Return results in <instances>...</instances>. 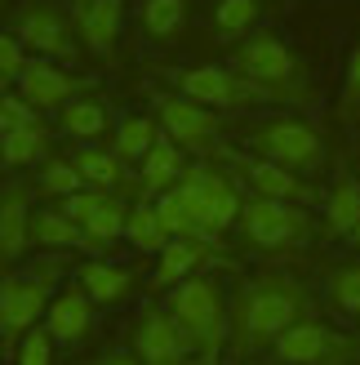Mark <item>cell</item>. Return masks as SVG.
Returning a JSON list of instances; mask_svg holds the SVG:
<instances>
[{
	"mask_svg": "<svg viewBox=\"0 0 360 365\" xmlns=\"http://www.w3.org/2000/svg\"><path fill=\"white\" fill-rule=\"evenodd\" d=\"M76 23L71 18H63L53 5H27L23 9V23H18V41H23L27 49L36 53H45V58L53 63H67V58H76V31H71Z\"/></svg>",
	"mask_w": 360,
	"mask_h": 365,
	"instance_id": "cell-11",
	"label": "cell"
},
{
	"mask_svg": "<svg viewBox=\"0 0 360 365\" xmlns=\"http://www.w3.org/2000/svg\"><path fill=\"white\" fill-rule=\"evenodd\" d=\"M156 120H160V130H165V138L178 143L183 152H205V148H213V138H218V116H213L209 107L183 98V94H160L156 98Z\"/></svg>",
	"mask_w": 360,
	"mask_h": 365,
	"instance_id": "cell-9",
	"label": "cell"
},
{
	"mask_svg": "<svg viewBox=\"0 0 360 365\" xmlns=\"http://www.w3.org/2000/svg\"><path fill=\"white\" fill-rule=\"evenodd\" d=\"M134 356L142 365H187L191 343H187L183 330H178V321L169 317V307L165 312H160V307L142 312L138 330H134Z\"/></svg>",
	"mask_w": 360,
	"mask_h": 365,
	"instance_id": "cell-12",
	"label": "cell"
},
{
	"mask_svg": "<svg viewBox=\"0 0 360 365\" xmlns=\"http://www.w3.org/2000/svg\"><path fill=\"white\" fill-rule=\"evenodd\" d=\"M14 365H53V334L45 330V325H36V330L18 343Z\"/></svg>",
	"mask_w": 360,
	"mask_h": 365,
	"instance_id": "cell-32",
	"label": "cell"
},
{
	"mask_svg": "<svg viewBox=\"0 0 360 365\" xmlns=\"http://www.w3.org/2000/svg\"><path fill=\"white\" fill-rule=\"evenodd\" d=\"M254 23H258V0H218V9H213V31L223 41H240Z\"/></svg>",
	"mask_w": 360,
	"mask_h": 365,
	"instance_id": "cell-29",
	"label": "cell"
},
{
	"mask_svg": "<svg viewBox=\"0 0 360 365\" xmlns=\"http://www.w3.org/2000/svg\"><path fill=\"white\" fill-rule=\"evenodd\" d=\"M156 214H160V223H165L169 241H174V236H191L187 210H183V200H178V187H169L165 196H156Z\"/></svg>",
	"mask_w": 360,
	"mask_h": 365,
	"instance_id": "cell-33",
	"label": "cell"
},
{
	"mask_svg": "<svg viewBox=\"0 0 360 365\" xmlns=\"http://www.w3.org/2000/svg\"><path fill=\"white\" fill-rule=\"evenodd\" d=\"M76 170H80V178H85V187H98V192H116L120 187V178H125V170H120V156L116 152H102V148H80L76 156Z\"/></svg>",
	"mask_w": 360,
	"mask_h": 365,
	"instance_id": "cell-25",
	"label": "cell"
},
{
	"mask_svg": "<svg viewBox=\"0 0 360 365\" xmlns=\"http://www.w3.org/2000/svg\"><path fill=\"white\" fill-rule=\"evenodd\" d=\"M276 361L280 365H338L347 356V339H338L325 321H298L294 330L276 339Z\"/></svg>",
	"mask_w": 360,
	"mask_h": 365,
	"instance_id": "cell-10",
	"label": "cell"
},
{
	"mask_svg": "<svg viewBox=\"0 0 360 365\" xmlns=\"http://www.w3.org/2000/svg\"><path fill=\"white\" fill-rule=\"evenodd\" d=\"M120 18H125V0H76V9H71L76 36L85 41V49H94V53L116 49Z\"/></svg>",
	"mask_w": 360,
	"mask_h": 365,
	"instance_id": "cell-14",
	"label": "cell"
},
{
	"mask_svg": "<svg viewBox=\"0 0 360 365\" xmlns=\"http://www.w3.org/2000/svg\"><path fill=\"white\" fill-rule=\"evenodd\" d=\"M329 303L343 317H360V263H347L329 277Z\"/></svg>",
	"mask_w": 360,
	"mask_h": 365,
	"instance_id": "cell-30",
	"label": "cell"
},
{
	"mask_svg": "<svg viewBox=\"0 0 360 365\" xmlns=\"http://www.w3.org/2000/svg\"><path fill=\"white\" fill-rule=\"evenodd\" d=\"M125 241H129L138 254H165L169 245V232L165 223H160V214H156V200H138V205L129 210V227H125Z\"/></svg>",
	"mask_w": 360,
	"mask_h": 365,
	"instance_id": "cell-22",
	"label": "cell"
},
{
	"mask_svg": "<svg viewBox=\"0 0 360 365\" xmlns=\"http://www.w3.org/2000/svg\"><path fill=\"white\" fill-rule=\"evenodd\" d=\"M27 71V58H23V41L14 31L0 36V81L5 85H18V76Z\"/></svg>",
	"mask_w": 360,
	"mask_h": 365,
	"instance_id": "cell-35",
	"label": "cell"
},
{
	"mask_svg": "<svg viewBox=\"0 0 360 365\" xmlns=\"http://www.w3.org/2000/svg\"><path fill=\"white\" fill-rule=\"evenodd\" d=\"M36 245L45 250H89V236L76 218H67L63 210H41L36 214Z\"/></svg>",
	"mask_w": 360,
	"mask_h": 365,
	"instance_id": "cell-23",
	"label": "cell"
},
{
	"mask_svg": "<svg viewBox=\"0 0 360 365\" xmlns=\"http://www.w3.org/2000/svg\"><path fill=\"white\" fill-rule=\"evenodd\" d=\"M53 281H58V267H41L36 277H5V285H0V334H5V352L14 356L18 343H23L36 321H41L49 312L53 303Z\"/></svg>",
	"mask_w": 360,
	"mask_h": 365,
	"instance_id": "cell-4",
	"label": "cell"
},
{
	"mask_svg": "<svg viewBox=\"0 0 360 365\" xmlns=\"http://www.w3.org/2000/svg\"><path fill=\"white\" fill-rule=\"evenodd\" d=\"M236 76L267 89L272 98H280L285 85H294V53L272 31H258V36H249V41L236 45Z\"/></svg>",
	"mask_w": 360,
	"mask_h": 365,
	"instance_id": "cell-7",
	"label": "cell"
},
{
	"mask_svg": "<svg viewBox=\"0 0 360 365\" xmlns=\"http://www.w3.org/2000/svg\"><path fill=\"white\" fill-rule=\"evenodd\" d=\"M27 125H36V107H27L23 94L5 89V98H0V134H9V130H27Z\"/></svg>",
	"mask_w": 360,
	"mask_h": 365,
	"instance_id": "cell-34",
	"label": "cell"
},
{
	"mask_svg": "<svg viewBox=\"0 0 360 365\" xmlns=\"http://www.w3.org/2000/svg\"><path fill=\"white\" fill-rule=\"evenodd\" d=\"M351 241H356V250H360V232H356V236H351Z\"/></svg>",
	"mask_w": 360,
	"mask_h": 365,
	"instance_id": "cell-38",
	"label": "cell"
},
{
	"mask_svg": "<svg viewBox=\"0 0 360 365\" xmlns=\"http://www.w3.org/2000/svg\"><path fill=\"white\" fill-rule=\"evenodd\" d=\"M240 232L249 245L258 250H294L312 236V218L302 214V205H290V200H267V196H249L240 210Z\"/></svg>",
	"mask_w": 360,
	"mask_h": 365,
	"instance_id": "cell-6",
	"label": "cell"
},
{
	"mask_svg": "<svg viewBox=\"0 0 360 365\" xmlns=\"http://www.w3.org/2000/svg\"><path fill=\"white\" fill-rule=\"evenodd\" d=\"M240 174L249 178L254 196H267V200H290V205H312V187L307 178L276 165V160H240Z\"/></svg>",
	"mask_w": 360,
	"mask_h": 365,
	"instance_id": "cell-16",
	"label": "cell"
},
{
	"mask_svg": "<svg viewBox=\"0 0 360 365\" xmlns=\"http://www.w3.org/2000/svg\"><path fill=\"white\" fill-rule=\"evenodd\" d=\"M76 285H80L98 307H112V303H120V299L134 289V272L107 263V259H89V263H80V272H76Z\"/></svg>",
	"mask_w": 360,
	"mask_h": 365,
	"instance_id": "cell-20",
	"label": "cell"
},
{
	"mask_svg": "<svg viewBox=\"0 0 360 365\" xmlns=\"http://www.w3.org/2000/svg\"><path fill=\"white\" fill-rule=\"evenodd\" d=\"M338 112H343L347 120L360 116V41L351 49V63H347V85H343V103H338Z\"/></svg>",
	"mask_w": 360,
	"mask_h": 365,
	"instance_id": "cell-36",
	"label": "cell"
},
{
	"mask_svg": "<svg viewBox=\"0 0 360 365\" xmlns=\"http://www.w3.org/2000/svg\"><path fill=\"white\" fill-rule=\"evenodd\" d=\"M254 148L263 160L294 170V174H316L325 165V138L316 134V125L298 120V116H272L254 130Z\"/></svg>",
	"mask_w": 360,
	"mask_h": 365,
	"instance_id": "cell-5",
	"label": "cell"
},
{
	"mask_svg": "<svg viewBox=\"0 0 360 365\" xmlns=\"http://www.w3.org/2000/svg\"><path fill=\"white\" fill-rule=\"evenodd\" d=\"M178 200H183V210H187L191 241H205L213 250H218L223 232L231 223H240V210H245L236 182L213 165H191L183 174V182H178Z\"/></svg>",
	"mask_w": 360,
	"mask_h": 365,
	"instance_id": "cell-3",
	"label": "cell"
},
{
	"mask_svg": "<svg viewBox=\"0 0 360 365\" xmlns=\"http://www.w3.org/2000/svg\"><path fill=\"white\" fill-rule=\"evenodd\" d=\"M209 254H213V245L191 241V236H174V241L165 245V254H160L156 272H152V285L156 289H178L183 281L201 277V267L209 263Z\"/></svg>",
	"mask_w": 360,
	"mask_h": 365,
	"instance_id": "cell-17",
	"label": "cell"
},
{
	"mask_svg": "<svg viewBox=\"0 0 360 365\" xmlns=\"http://www.w3.org/2000/svg\"><path fill=\"white\" fill-rule=\"evenodd\" d=\"M187 23V0H142V31L156 41H174Z\"/></svg>",
	"mask_w": 360,
	"mask_h": 365,
	"instance_id": "cell-28",
	"label": "cell"
},
{
	"mask_svg": "<svg viewBox=\"0 0 360 365\" xmlns=\"http://www.w3.org/2000/svg\"><path fill=\"white\" fill-rule=\"evenodd\" d=\"M169 317L178 321V330L187 334L191 352L201 356V365H218L223 348H231V317L223 303V289L213 277H191L178 289H169Z\"/></svg>",
	"mask_w": 360,
	"mask_h": 365,
	"instance_id": "cell-2",
	"label": "cell"
},
{
	"mask_svg": "<svg viewBox=\"0 0 360 365\" xmlns=\"http://www.w3.org/2000/svg\"><path fill=\"white\" fill-rule=\"evenodd\" d=\"M36 218L27 214V196L18 187H5V200H0V259L5 263H18L31 241H36Z\"/></svg>",
	"mask_w": 360,
	"mask_h": 365,
	"instance_id": "cell-19",
	"label": "cell"
},
{
	"mask_svg": "<svg viewBox=\"0 0 360 365\" xmlns=\"http://www.w3.org/2000/svg\"><path fill=\"white\" fill-rule=\"evenodd\" d=\"M160 138H165V130H160L156 116H125L116 125V156L120 160H138V165H142Z\"/></svg>",
	"mask_w": 360,
	"mask_h": 365,
	"instance_id": "cell-21",
	"label": "cell"
},
{
	"mask_svg": "<svg viewBox=\"0 0 360 365\" xmlns=\"http://www.w3.org/2000/svg\"><path fill=\"white\" fill-rule=\"evenodd\" d=\"M98 365H142L138 356H129V352H112V356H102Z\"/></svg>",
	"mask_w": 360,
	"mask_h": 365,
	"instance_id": "cell-37",
	"label": "cell"
},
{
	"mask_svg": "<svg viewBox=\"0 0 360 365\" xmlns=\"http://www.w3.org/2000/svg\"><path fill=\"white\" fill-rule=\"evenodd\" d=\"M45 143H49V130L41 120L27 125V130H9V134H0V152H5V165L18 170V165H36L45 152Z\"/></svg>",
	"mask_w": 360,
	"mask_h": 365,
	"instance_id": "cell-26",
	"label": "cell"
},
{
	"mask_svg": "<svg viewBox=\"0 0 360 365\" xmlns=\"http://www.w3.org/2000/svg\"><path fill=\"white\" fill-rule=\"evenodd\" d=\"M18 89H23V103L36 107V112H58V107L71 103V94L80 89V81L67 76V71L58 63H49V58H31L27 71L18 76Z\"/></svg>",
	"mask_w": 360,
	"mask_h": 365,
	"instance_id": "cell-13",
	"label": "cell"
},
{
	"mask_svg": "<svg viewBox=\"0 0 360 365\" xmlns=\"http://www.w3.org/2000/svg\"><path fill=\"white\" fill-rule=\"evenodd\" d=\"M325 227L334 236H356L360 232V182L356 178H343L325 196Z\"/></svg>",
	"mask_w": 360,
	"mask_h": 365,
	"instance_id": "cell-24",
	"label": "cell"
},
{
	"mask_svg": "<svg viewBox=\"0 0 360 365\" xmlns=\"http://www.w3.org/2000/svg\"><path fill=\"white\" fill-rule=\"evenodd\" d=\"M63 130L71 138H85V143H98L107 134V112H102V103L94 98H71L63 107Z\"/></svg>",
	"mask_w": 360,
	"mask_h": 365,
	"instance_id": "cell-27",
	"label": "cell"
},
{
	"mask_svg": "<svg viewBox=\"0 0 360 365\" xmlns=\"http://www.w3.org/2000/svg\"><path fill=\"white\" fill-rule=\"evenodd\" d=\"M187 170H191V165H187L183 148H178V143H169V138H160L156 148H152V156L138 165V178H142V192H147V200H156V196H165L169 187H178Z\"/></svg>",
	"mask_w": 360,
	"mask_h": 365,
	"instance_id": "cell-18",
	"label": "cell"
},
{
	"mask_svg": "<svg viewBox=\"0 0 360 365\" xmlns=\"http://www.w3.org/2000/svg\"><path fill=\"white\" fill-rule=\"evenodd\" d=\"M94 299L85 294L80 285H63L58 294H53L49 312H45V330L58 339V343H80L89 334V325H94Z\"/></svg>",
	"mask_w": 360,
	"mask_h": 365,
	"instance_id": "cell-15",
	"label": "cell"
},
{
	"mask_svg": "<svg viewBox=\"0 0 360 365\" xmlns=\"http://www.w3.org/2000/svg\"><path fill=\"white\" fill-rule=\"evenodd\" d=\"M307 321V299L290 277H263L240 289L236 307H231V352L249 356L258 348H276L285 330Z\"/></svg>",
	"mask_w": 360,
	"mask_h": 365,
	"instance_id": "cell-1",
	"label": "cell"
},
{
	"mask_svg": "<svg viewBox=\"0 0 360 365\" xmlns=\"http://www.w3.org/2000/svg\"><path fill=\"white\" fill-rule=\"evenodd\" d=\"M174 85H178V94H183V98L209 107V112H213V107H245V103L272 98L267 89L240 81L231 67H187V71H178Z\"/></svg>",
	"mask_w": 360,
	"mask_h": 365,
	"instance_id": "cell-8",
	"label": "cell"
},
{
	"mask_svg": "<svg viewBox=\"0 0 360 365\" xmlns=\"http://www.w3.org/2000/svg\"><path fill=\"white\" fill-rule=\"evenodd\" d=\"M41 192L45 196H76V192H85V178H80V170H76V160H45V170H41Z\"/></svg>",
	"mask_w": 360,
	"mask_h": 365,
	"instance_id": "cell-31",
	"label": "cell"
}]
</instances>
